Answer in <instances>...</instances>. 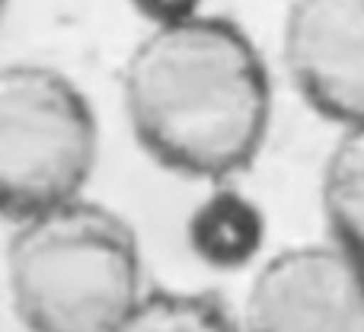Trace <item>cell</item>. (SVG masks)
<instances>
[{
    "label": "cell",
    "instance_id": "obj_1",
    "mask_svg": "<svg viewBox=\"0 0 364 332\" xmlns=\"http://www.w3.org/2000/svg\"><path fill=\"white\" fill-rule=\"evenodd\" d=\"M119 90L138 147L182 179H237L272 132L269 64L243 26L214 13L151 26L128 51Z\"/></svg>",
    "mask_w": 364,
    "mask_h": 332
},
{
    "label": "cell",
    "instance_id": "obj_2",
    "mask_svg": "<svg viewBox=\"0 0 364 332\" xmlns=\"http://www.w3.org/2000/svg\"><path fill=\"white\" fill-rule=\"evenodd\" d=\"M4 262L26 332H112L147 291L134 227L87 192L13 220Z\"/></svg>",
    "mask_w": 364,
    "mask_h": 332
},
{
    "label": "cell",
    "instance_id": "obj_3",
    "mask_svg": "<svg viewBox=\"0 0 364 332\" xmlns=\"http://www.w3.org/2000/svg\"><path fill=\"white\" fill-rule=\"evenodd\" d=\"M96 160L100 125L83 90L48 64H0V218L83 195Z\"/></svg>",
    "mask_w": 364,
    "mask_h": 332
},
{
    "label": "cell",
    "instance_id": "obj_4",
    "mask_svg": "<svg viewBox=\"0 0 364 332\" xmlns=\"http://www.w3.org/2000/svg\"><path fill=\"white\" fill-rule=\"evenodd\" d=\"M243 332H364V265L333 240L297 243L259 259Z\"/></svg>",
    "mask_w": 364,
    "mask_h": 332
},
{
    "label": "cell",
    "instance_id": "obj_5",
    "mask_svg": "<svg viewBox=\"0 0 364 332\" xmlns=\"http://www.w3.org/2000/svg\"><path fill=\"white\" fill-rule=\"evenodd\" d=\"M282 61L314 115L336 128L364 122V0H291Z\"/></svg>",
    "mask_w": 364,
    "mask_h": 332
},
{
    "label": "cell",
    "instance_id": "obj_6",
    "mask_svg": "<svg viewBox=\"0 0 364 332\" xmlns=\"http://www.w3.org/2000/svg\"><path fill=\"white\" fill-rule=\"evenodd\" d=\"M188 246L205 265L233 272L259 262L265 243L262 208L230 182L211 186L188 218Z\"/></svg>",
    "mask_w": 364,
    "mask_h": 332
},
{
    "label": "cell",
    "instance_id": "obj_7",
    "mask_svg": "<svg viewBox=\"0 0 364 332\" xmlns=\"http://www.w3.org/2000/svg\"><path fill=\"white\" fill-rule=\"evenodd\" d=\"M326 237L364 265V122L339 128L320 176Z\"/></svg>",
    "mask_w": 364,
    "mask_h": 332
},
{
    "label": "cell",
    "instance_id": "obj_8",
    "mask_svg": "<svg viewBox=\"0 0 364 332\" xmlns=\"http://www.w3.org/2000/svg\"><path fill=\"white\" fill-rule=\"evenodd\" d=\"M112 332H243L224 301L201 291L147 288Z\"/></svg>",
    "mask_w": 364,
    "mask_h": 332
},
{
    "label": "cell",
    "instance_id": "obj_9",
    "mask_svg": "<svg viewBox=\"0 0 364 332\" xmlns=\"http://www.w3.org/2000/svg\"><path fill=\"white\" fill-rule=\"evenodd\" d=\"M141 16L151 26H166V23H179V19L198 16L205 0H128Z\"/></svg>",
    "mask_w": 364,
    "mask_h": 332
},
{
    "label": "cell",
    "instance_id": "obj_10",
    "mask_svg": "<svg viewBox=\"0 0 364 332\" xmlns=\"http://www.w3.org/2000/svg\"><path fill=\"white\" fill-rule=\"evenodd\" d=\"M4 10H6V0H0V19H4Z\"/></svg>",
    "mask_w": 364,
    "mask_h": 332
}]
</instances>
